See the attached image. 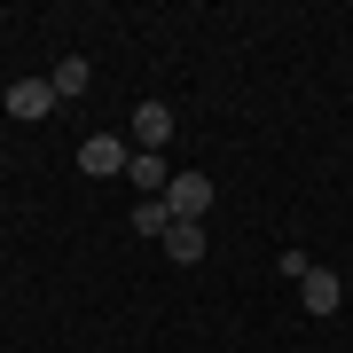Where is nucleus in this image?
<instances>
[{
  "label": "nucleus",
  "mask_w": 353,
  "mask_h": 353,
  "mask_svg": "<svg viewBox=\"0 0 353 353\" xmlns=\"http://www.w3.org/2000/svg\"><path fill=\"white\" fill-rule=\"evenodd\" d=\"M0 110H8L16 126H39V118L55 110V87H48V79H16V87L0 94Z\"/></svg>",
  "instance_id": "f257e3e1"
},
{
  "label": "nucleus",
  "mask_w": 353,
  "mask_h": 353,
  "mask_svg": "<svg viewBox=\"0 0 353 353\" xmlns=\"http://www.w3.org/2000/svg\"><path fill=\"white\" fill-rule=\"evenodd\" d=\"M126 165H134V150H126L118 134H87V141H79V173L110 181V173H126Z\"/></svg>",
  "instance_id": "f03ea898"
},
{
  "label": "nucleus",
  "mask_w": 353,
  "mask_h": 353,
  "mask_svg": "<svg viewBox=\"0 0 353 353\" xmlns=\"http://www.w3.org/2000/svg\"><path fill=\"white\" fill-rule=\"evenodd\" d=\"M165 212H173V220H204V212H212V181H204V173H173Z\"/></svg>",
  "instance_id": "7ed1b4c3"
},
{
  "label": "nucleus",
  "mask_w": 353,
  "mask_h": 353,
  "mask_svg": "<svg viewBox=\"0 0 353 353\" xmlns=\"http://www.w3.org/2000/svg\"><path fill=\"white\" fill-rule=\"evenodd\" d=\"M173 141V110L165 102H134V150H165Z\"/></svg>",
  "instance_id": "20e7f679"
},
{
  "label": "nucleus",
  "mask_w": 353,
  "mask_h": 353,
  "mask_svg": "<svg viewBox=\"0 0 353 353\" xmlns=\"http://www.w3.org/2000/svg\"><path fill=\"white\" fill-rule=\"evenodd\" d=\"M299 299H306V314H338V306H345V283L330 275V267H314V275L299 283Z\"/></svg>",
  "instance_id": "39448f33"
},
{
  "label": "nucleus",
  "mask_w": 353,
  "mask_h": 353,
  "mask_svg": "<svg viewBox=\"0 0 353 353\" xmlns=\"http://www.w3.org/2000/svg\"><path fill=\"white\" fill-rule=\"evenodd\" d=\"M165 259L196 267V259H204V220H173V228H165Z\"/></svg>",
  "instance_id": "423d86ee"
},
{
  "label": "nucleus",
  "mask_w": 353,
  "mask_h": 353,
  "mask_svg": "<svg viewBox=\"0 0 353 353\" xmlns=\"http://www.w3.org/2000/svg\"><path fill=\"white\" fill-rule=\"evenodd\" d=\"M126 181H134L141 196H165V189H173V173H165V157H157V150H134V165H126Z\"/></svg>",
  "instance_id": "0eeeda50"
},
{
  "label": "nucleus",
  "mask_w": 353,
  "mask_h": 353,
  "mask_svg": "<svg viewBox=\"0 0 353 353\" xmlns=\"http://www.w3.org/2000/svg\"><path fill=\"white\" fill-rule=\"evenodd\" d=\"M87 79H94V71H87V55H63V63L48 71V87H55V102H71V94H87Z\"/></svg>",
  "instance_id": "6e6552de"
},
{
  "label": "nucleus",
  "mask_w": 353,
  "mask_h": 353,
  "mask_svg": "<svg viewBox=\"0 0 353 353\" xmlns=\"http://www.w3.org/2000/svg\"><path fill=\"white\" fill-rule=\"evenodd\" d=\"M165 228H173L165 196H141V204H134V236H165Z\"/></svg>",
  "instance_id": "1a4fd4ad"
},
{
  "label": "nucleus",
  "mask_w": 353,
  "mask_h": 353,
  "mask_svg": "<svg viewBox=\"0 0 353 353\" xmlns=\"http://www.w3.org/2000/svg\"><path fill=\"white\" fill-rule=\"evenodd\" d=\"M0 118H8V110H0Z\"/></svg>",
  "instance_id": "9d476101"
}]
</instances>
